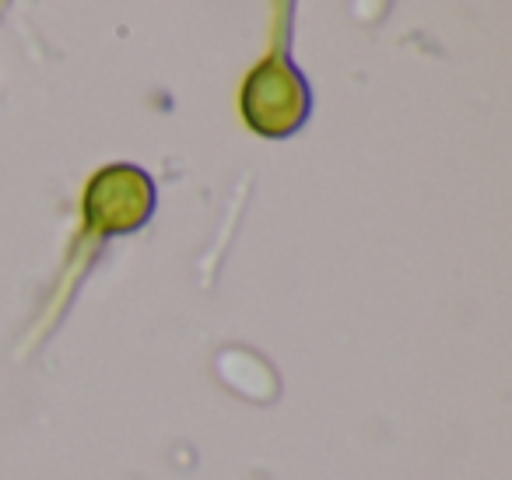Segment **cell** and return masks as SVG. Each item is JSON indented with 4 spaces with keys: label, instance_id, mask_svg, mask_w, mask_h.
Wrapping results in <instances>:
<instances>
[{
    "label": "cell",
    "instance_id": "obj_1",
    "mask_svg": "<svg viewBox=\"0 0 512 480\" xmlns=\"http://www.w3.org/2000/svg\"><path fill=\"white\" fill-rule=\"evenodd\" d=\"M239 106L249 130L264 137H292L309 120L313 92H309L299 67L278 46L264 64L249 71L239 95Z\"/></svg>",
    "mask_w": 512,
    "mask_h": 480
},
{
    "label": "cell",
    "instance_id": "obj_2",
    "mask_svg": "<svg viewBox=\"0 0 512 480\" xmlns=\"http://www.w3.org/2000/svg\"><path fill=\"white\" fill-rule=\"evenodd\" d=\"M155 214V183L137 165H106L85 186V225L88 232L130 235L144 228Z\"/></svg>",
    "mask_w": 512,
    "mask_h": 480
}]
</instances>
